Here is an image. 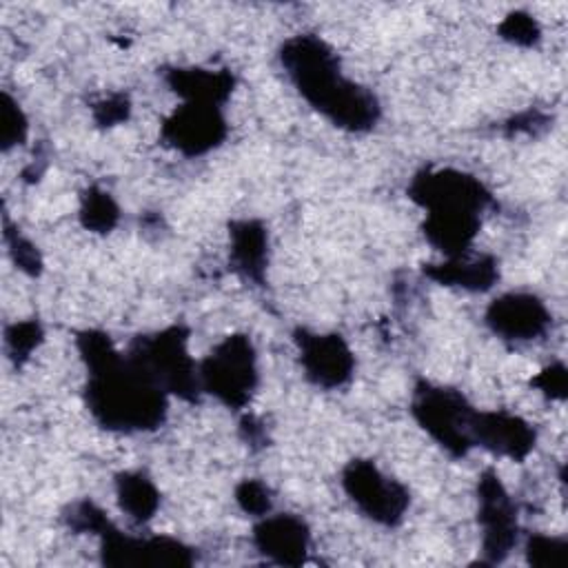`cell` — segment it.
I'll return each instance as SVG.
<instances>
[{
	"instance_id": "26",
	"label": "cell",
	"mask_w": 568,
	"mask_h": 568,
	"mask_svg": "<svg viewBox=\"0 0 568 568\" xmlns=\"http://www.w3.org/2000/svg\"><path fill=\"white\" fill-rule=\"evenodd\" d=\"M237 506L253 517H264L271 513V490L260 479H244L235 486Z\"/></svg>"
},
{
	"instance_id": "28",
	"label": "cell",
	"mask_w": 568,
	"mask_h": 568,
	"mask_svg": "<svg viewBox=\"0 0 568 568\" xmlns=\"http://www.w3.org/2000/svg\"><path fill=\"white\" fill-rule=\"evenodd\" d=\"M535 388H539L550 399H564L568 395V373L561 362L546 366L537 377L530 379Z\"/></svg>"
},
{
	"instance_id": "22",
	"label": "cell",
	"mask_w": 568,
	"mask_h": 568,
	"mask_svg": "<svg viewBox=\"0 0 568 568\" xmlns=\"http://www.w3.org/2000/svg\"><path fill=\"white\" fill-rule=\"evenodd\" d=\"M568 555V539L555 535H528L526 561L537 568H561Z\"/></svg>"
},
{
	"instance_id": "18",
	"label": "cell",
	"mask_w": 568,
	"mask_h": 568,
	"mask_svg": "<svg viewBox=\"0 0 568 568\" xmlns=\"http://www.w3.org/2000/svg\"><path fill=\"white\" fill-rule=\"evenodd\" d=\"M424 275L442 286H459L466 291L484 293L495 286L499 280V264L493 255H475L470 257H446L437 264H424Z\"/></svg>"
},
{
	"instance_id": "29",
	"label": "cell",
	"mask_w": 568,
	"mask_h": 568,
	"mask_svg": "<svg viewBox=\"0 0 568 568\" xmlns=\"http://www.w3.org/2000/svg\"><path fill=\"white\" fill-rule=\"evenodd\" d=\"M537 124H546V118L541 113H537V111H528V113H521V115L513 118L508 122V131L510 133H521V131L530 133Z\"/></svg>"
},
{
	"instance_id": "15",
	"label": "cell",
	"mask_w": 568,
	"mask_h": 568,
	"mask_svg": "<svg viewBox=\"0 0 568 568\" xmlns=\"http://www.w3.org/2000/svg\"><path fill=\"white\" fill-rule=\"evenodd\" d=\"M231 264L240 277L257 286L266 280L268 233L260 220H235L229 224Z\"/></svg>"
},
{
	"instance_id": "21",
	"label": "cell",
	"mask_w": 568,
	"mask_h": 568,
	"mask_svg": "<svg viewBox=\"0 0 568 568\" xmlns=\"http://www.w3.org/2000/svg\"><path fill=\"white\" fill-rule=\"evenodd\" d=\"M42 337L44 331L38 320H22L9 324L4 328V346L13 364H24L31 357V353L42 344Z\"/></svg>"
},
{
	"instance_id": "6",
	"label": "cell",
	"mask_w": 568,
	"mask_h": 568,
	"mask_svg": "<svg viewBox=\"0 0 568 568\" xmlns=\"http://www.w3.org/2000/svg\"><path fill=\"white\" fill-rule=\"evenodd\" d=\"M342 486L357 510L379 526H397L410 504L408 488L371 459H351L342 470Z\"/></svg>"
},
{
	"instance_id": "8",
	"label": "cell",
	"mask_w": 568,
	"mask_h": 568,
	"mask_svg": "<svg viewBox=\"0 0 568 568\" xmlns=\"http://www.w3.org/2000/svg\"><path fill=\"white\" fill-rule=\"evenodd\" d=\"M406 193L424 211L484 213L493 202L490 191L475 175L459 169H422L413 175Z\"/></svg>"
},
{
	"instance_id": "12",
	"label": "cell",
	"mask_w": 568,
	"mask_h": 568,
	"mask_svg": "<svg viewBox=\"0 0 568 568\" xmlns=\"http://www.w3.org/2000/svg\"><path fill=\"white\" fill-rule=\"evenodd\" d=\"M488 328L506 342H530L550 326V311L532 293H504L495 297L484 315Z\"/></svg>"
},
{
	"instance_id": "14",
	"label": "cell",
	"mask_w": 568,
	"mask_h": 568,
	"mask_svg": "<svg viewBox=\"0 0 568 568\" xmlns=\"http://www.w3.org/2000/svg\"><path fill=\"white\" fill-rule=\"evenodd\" d=\"M253 546L273 564L302 566L308 557L311 530L297 515H264L253 526Z\"/></svg>"
},
{
	"instance_id": "10",
	"label": "cell",
	"mask_w": 568,
	"mask_h": 568,
	"mask_svg": "<svg viewBox=\"0 0 568 568\" xmlns=\"http://www.w3.org/2000/svg\"><path fill=\"white\" fill-rule=\"evenodd\" d=\"M164 144L186 158L204 155L217 149L226 138L222 106L204 102H184L160 126Z\"/></svg>"
},
{
	"instance_id": "24",
	"label": "cell",
	"mask_w": 568,
	"mask_h": 568,
	"mask_svg": "<svg viewBox=\"0 0 568 568\" xmlns=\"http://www.w3.org/2000/svg\"><path fill=\"white\" fill-rule=\"evenodd\" d=\"M499 36L517 47H532L539 42L541 38V29H539V22L526 13V11H513L508 13L501 24L497 27Z\"/></svg>"
},
{
	"instance_id": "27",
	"label": "cell",
	"mask_w": 568,
	"mask_h": 568,
	"mask_svg": "<svg viewBox=\"0 0 568 568\" xmlns=\"http://www.w3.org/2000/svg\"><path fill=\"white\" fill-rule=\"evenodd\" d=\"M131 115V102L124 93H113L93 104V120L98 126H115L126 122Z\"/></svg>"
},
{
	"instance_id": "2",
	"label": "cell",
	"mask_w": 568,
	"mask_h": 568,
	"mask_svg": "<svg viewBox=\"0 0 568 568\" xmlns=\"http://www.w3.org/2000/svg\"><path fill=\"white\" fill-rule=\"evenodd\" d=\"M280 64L297 93L335 126L364 133L379 115L373 91L342 73L337 53L317 36L300 33L280 47Z\"/></svg>"
},
{
	"instance_id": "16",
	"label": "cell",
	"mask_w": 568,
	"mask_h": 568,
	"mask_svg": "<svg viewBox=\"0 0 568 568\" xmlns=\"http://www.w3.org/2000/svg\"><path fill=\"white\" fill-rule=\"evenodd\" d=\"M164 82L184 102L224 104L233 93L235 78L229 69L204 67H173L164 71Z\"/></svg>"
},
{
	"instance_id": "1",
	"label": "cell",
	"mask_w": 568,
	"mask_h": 568,
	"mask_svg": "<svg viewBox=\"0 0 568 568\" xmlns=\"http://www.w3.org/2000/svg\"><path fill=\"white\" fill-rule=\"evenodd\" d=\"M75 346L89 373L84 404L102 428L149 433L164 424L169 395L120 353L104 331H80Z\"/></svg>"
},
{
	"instance_id": "23",
	"label": "cell",
	"mask_w": 568,
	"mask_h": 568,
	"mask_svg": "<svg viewBox=\"0 0 568 568\" xmlns=\"http://www.w3.org/2000/svg\"><path fill=\"white\" fill-rule=\"evenodd\" d=\"M27 135H29V120H27L22 106L9 93H2V102H0V146H2V151L24 144Z\"/></svg>"
},
{
	"instance_id": "3",
	"label": "cell",
	"mask_w": 568,
	"mask_h": 568,
	"mask_svg": "<svg viewBox=\"0 0 568 568\" xmlns=\"http://www.w3.org/2000/svg\"><path fill=\"white\" fill-rule=\"evenodd\" d=\"M126 357L166 395L197 402L202 393L197 364L189 353V328L173 324L153 335H138Z\"/></svg>"
},
{
	"instance_id": "17",
	"label": "cell",
	"mask_w": 568,
	"mask_h": 568,
	"mask_svg": "<svg viewBox=\"0 0 568 568\" xmlns=\"http://www.w3.org/2000/svg\"><path fill=\"white\" fill-rule=\"evenodd\" d=\"M481 226V213L473 211H426L424 235L446 257L466 255Z\"/></svg>"
},
{
	"instance_id": "9",
	"label": "cell",
	"mask_w": 568,
	"mask_h": 568,
	"mask_svg": "<svg viewBox=\"0 0 568 568\" xmlns=\"http://www.w3.org/2000/svg\"><path fill=\"white\" fill-rule=\"evenodd\" d=\"M100 537V559L104 566H171L189 568L195 561L193 548L186 544L158 535V537H131L115 528L109 519L95 532Z\"/></svg>"
},
{
	"instance_id": "7",
	"label": "cell",
	"mask_w": 568,
	"mask_h": 568,
	"mask_svg": "<svg viewBox=\"0 0 568 568\" xmlns=\"http://www.w3.org/2000/svg\"><path fill=\"white\" fill-rule=\"evenodd\" d=\"M477 521L481 526L484 564H501L517 544V506L495 468H486L477 481Z\"/></svg>"
},
{
	"instance_id": "5",
	"label": "cell",
	"mask_w": 568,
	"mask_h": 568,
	"mask_svg": "<svg viewBox=\"0 0 568 568\" xmlns=\"http://www.w3.org/2000/svg\"><path fill=\"white\" fill-rule=\"evenodd\" d=\"M410 413L415 422L453 457H464L475 446L470 437L475 408L462 390L422 379L413 390Z\"/></svg>"
},
{
	"instance_id": "11",
	"label": "cell",
	"mask_w": 568,
	"mask_h": 568,
	"mask_svg": "<svg viewBox=\"0 0 568 568\" xmlns=\"http://www.w3.org/2000/svg\"><path fill=\"white\" fill-rule=\"evenodd\" d=\"M293 339L300 351V364L308 382L320 388L344 386L355 371V355L339 333H313L295 328Z\"/></svg>"
},
{
	"instance_id": "13",
	"label": "cell",
	"mask_w": 568,
	"mask_h": 568,
	"mask_svg": "<svg viewBox=\"0 0 568 568\" xmlns=\"http://www.w3.org/2000/svg\"><path fill=\"white\" fill-rule=\"evenodd\" d=\"M470 437L475 446L515 462H524L537 442L535 428L519 415L506 410H475Z\"/></svg>"
},
{
	"instance_id": "20",
	"label": "cell",
	"mask_w": 568,
	"mask_h": 568,
	"mask_svg": "<svg viewBox=\"0 0 568 568\" xmlns=\"http://www.w3.org/2000/svg\"><path fill=\"white\" fill-rule=\"evenodd\" d=\"M80 224L91 233H111L120 220L113 195L100 186H89L80 197Z\"/></svg>"
},
{
	"instance_id": "25",
	"label": "cell",
	"mask_w": 568,
	"mask_h": 568,
	"mask_svg": "<svg viewBox=\"0 0 568 568\" xmlns=\"http://www.w3.org/2000/svg\"><path fill=\"white\" fill-rule=\"evenodd\" d=\"M4 242L9 246V253H11V260L16 262V266L20 271H24L27 275L36 277L40 275L42 271V257L38 253V248L27 240L22 237L18 231H13L9 224H4Z\"/></svg>"
},
{
	"instance_id": "4",
	"label": "cell",
	"mask_w": 568,
	"mask_h": 568,
	"mask_svg": "<svg viewBox=\"0 0 568 568\" xmlns=\"http://www.w3.org/2000/svg\"><path fill=\"white\" fill-rule=\"evenodd\" d=\"M202 390L211 393L224 406L244 408L260 382L257 355L248 335H226L213 351L197 364Z\"/></svg>"
},
{
	"instance_id": "19",
	"label": "cell",
	"mask_w": 568,
	"mask_h": 568,
	"mask_svg": "<svg viewBox=\"0 0 568 568\" xmlns=\"http://www.w3.org/2000/svg\"><path fill=\"white\" fill-rule=\"evenodd\" d=\"M118 506L138 524L149 521L160 508V490L153 479L140 470H124L115 475Z\"/></svg>"
}]
</instances>
